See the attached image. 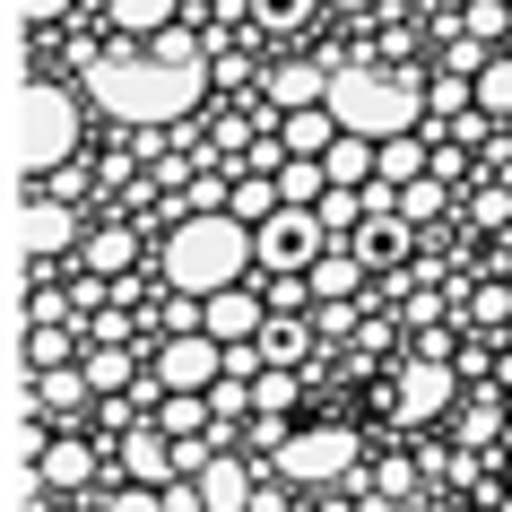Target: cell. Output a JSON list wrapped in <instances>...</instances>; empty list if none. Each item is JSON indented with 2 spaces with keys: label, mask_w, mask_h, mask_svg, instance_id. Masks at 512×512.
<instances>
[{
  "label": "cell",
  "mask_w": 512,
  "mask_h": 512,
  "mask_svg": "<svg viewBox=\"0 0 512 512\" xmlns=\"http://www.w3.org/2000/svg\"><path fill=\"white\" fill-rule=\"evenodd\" d=\"M200 35L191 27H157L148 35V53H96L87 61V96L113 113V122H139V131H157V122H183L200 105Z\"/></svg>",
  "instance_id": "6da1fadb"
},
{
  "label": "cell",
  "mask_w": 512,
  "mask_h": 512,
  "mask_svg": "<svg viewBox=\"0 0 512 512\" xmlns=\"http://www.w3.org/2000/svg\"><path fill=\"white\" fill-rule=\"evenodd\" d=\"M165 287L174 296H217V287H235L252 270V226L235 209H191L165 226Z\"/></svg>",
  "instance_id": "7a4b0ae2"
},
{
  "label": "cell",
  "mask_w": 512,
  "mask_h": 512,
  "mask_svg": "<svg viewBox=\"0 0 512 512\" xmlns=\"http://www.w3.org/2000/svg\"><path fill=\"white\" fill-rule=\"evenodd\" d=\"M330 113H339V131H356V139H400V131H417L426 96H417V79H400V70H330Z\"/></svg>",
  "instance_id": "3957f363"
},
{
  "label": "cell",
  "mask_w": 512,
  "mask_h": 512,
  "mask_svg": "<svg viewBox=\"0 0 512 512\" xmlns=\"http://www.w3.org/2000/svg\"><path fill=\"white\" fill-rule=\"evenodd\" d=\"M70 148H79V96L61 79H35L27 87V122H18V174L44 183L53 165H70Z\"/></svg>",
  "instance_id": "277c9868"
},
{
  "label": "cell",
  "mask_w": 512,
  "mask_h": 512,
  "mask_svg": "<svg viewBox=\"0 0 512 512\" xmlns=\"http://www.w3.org/2000/svg\"><path fill=\"white\" fill-rule=\"evenodd\" d=\"M356 460H365V434L356 426H304L270 452V469L287 486H330V478H356Z\"/></svg>",
  "instance_id": "5b68a950"
},
{
  "label": "cell",
  "mask_w": 512,
  "mask_h": 512,
  "mask_svg": "<svg viewBox=\"0 0 512 512\" xmlns=\"http://www.w3.org/2000/svg\"><path fill=\"white\" fill-rule=\"evenodd\" d=\"M330 252V226H322V209H296V200H278L270 217H261V226H252V261H261V270H313V261H322Z\"/></svg>",
  "instance_id": "8992f818"
},
{
  "label": "cell",
  "mask_w": 512,
  "mask_h": 512,
  "mask_svg": "<svg viewBox=\"0 0 512 512\" xmlns=\"http://www.w3.org/2000/svg\"><path fill=\"white\" fill-rule=\"evenodd\" d=\"M452 400H460V365H452V356H426V348L408 356L400 382H391V408H400L408 426H434Z\"/></svg>",
  "instance_id": "52a82bcc"
},
{
  "label": "cell",
  "mask_w": 512,
  "mask_h": 512,
  "mask_svg": "<svg viewBox=\"0 0 512 512\" xmlns=\"http://www.w3.org/2000/svg\"><path fill=\"white\" fill-rule=\"evenodd\" d=\"M261 322H270V296H252V287H217V296H200V330H209L217 348H252L261 339Z\"/></svg>",
  "instance_id": "ba28073f"
},
{
  "label": "cell",
  "mask_w": 512,
  "mask_h": 512,
  "mask_svg": "<svg viewBox=\"0 0 512 512\" xmlns=\"http://www.w3.org/2000/svg\"><path fill=\"white\" fill-rule=\"evenodd\" d=\"M217 374H226V348H217L209 330H191V339H165V348H157V382H165V391H209Z\"/></svg>",
  "instance_id": "9c48e42d"
},
{
  "label": "cell",
  "mask_w": 512,
  "mask_h": 512,
  "mask_svg": "<svg viewBox=\"0 0 512 512\" xmlns=\"http://www.w3.org/2000/svg\"><path fill=\"white\" fill-rule=\"evenodd\" d=\"M27 408L44 417V426H79L87 408H96V382H87V365H53V374L27 382Z\"/></svg>",
  "instance_id": "30bf717a"
},
{
  "label": "cell",
  "mask_w": 512,
  "mask_h": 512,
  "mask_svg": "<svg viewBox=\"0 0 512 512\" xmlns=\"http://www.w3.org/2000/svg\"><path fill=\"white\" fill-rule=\"evenodd\" d=\"M27 261H61V252H79L87 243V226L70 217V200H44V191H27Z\"/></svg>",
  "instance_id": "8fae6325"
},
{
  "label": "cell",
  "mask_w": 512,
  "mask_h": 512,
  "mask_svg": "<svg viewBox=\"0 0 512 512\" xmlns=\"http://www.w3.org/2000/svg\"><path fill=\"white\" fill-rule=\"evenodd\" d=\"M87 469H96V443H87L79 426H53V443L35 452V486H44V495H79Z\"/></svg>",
  "instance_id": "7c38bea8"
},
{
  "label": "cell",
  "mask_w": 512,
  "mask_h": 512,
  "mask_svg": "<svg viewBox=\"0 0 512 512\" xmlns=\"http://www.w3.org/2000/svg\"><path fill=\"white\" fill-rule=\"evenodd\" d=\"M122 486H174L183 469H174V434L165 426H122Z\"/></svg>",
  "instance_id": "4fadbf2b"
},
{
  "label": "cell",
  "mask_w": 512,
  "mask_h": 512,
  "mask_svg": "<svg viewBox=\"0 0 512 512\" xmlns=\"http://www.w3.org/2000/svg\"><path fill=\"white\" fill-rule=\"evenodd\" d=\"M408 235H417V226H408L400 209H374V217L348 235V252L365 261V270H391V261H408Z\"/></svg>",
  "instance_id": "5bb4252c"
},
{
  "label": "cell",
  "mask_w": 512,
  "mask_h": 512,
  "mask_svg": "<svg viewBox=\"0 0 512 512\" xmlns=\"http://www.w3.org/2000/svg\"><path fill=\"white\" fill-rule=\"evenodd\" d=\"M79 270H87V278H131V270H139V235H131V226H87Z\"/></svg>",
  "instance_id": "9a60e30c"
},
{
  "label": "cell",
  "mask_w": 512,
  "mask_h": 512,
  "mask_svg": "<svg viewBox=\"0 0 512 512\" xmlns=\"http://www.w3.org/2000/svg\"><path fill=\"white\" fill-rule=\"evenodd\" d=\"M252 495H261V486H252L243 452H217L209 469H200V504H209V512H252Z\"/></svg>",
  "instance_id": "2e32d148"
},
{
  "label": "cell",
  "mask_w": 512,
  "mask_h": 512,
  "mask_svg": "<svg viewBox=\"0 0 512 512\" xmlns=\"http://www.w3.org/2000/svg\"><path fill=\"white\" fill-rule=\"evenodd\" d=\"M304 278H313V304H356V287H365V261H356L348 243H330V252H322Z\"/></svg>",
  "instance_id": "e0dca14e"
},
{
  "label": "cell",
  "mask_w": 512,
  "mask_h": 512,
  "mask_svg": "<svg viewBox=\"0 0 512 512\" xmlns=\"http://www.w3.org/2000/svg\"><path fill=\"white\" fill-rule=\"evenodd\" d=\"M53 365H79V339H70V322H27V356H18V382L53 374Z\"/></svg>",
  "instance_id": "ac0fdd59"
},
{
  "label": "cell",
  "mask_w": 512,
  "mask_h": 512,
  "mask_svg": "<svg viewBox=\"0 0 512 512\" xmlns=\"http://www.w3.org/2000/svg\"><path fill=\"white\" fill-rule=\"evenodd\" d=\"M304 105H330V70H313V61L270 70V113H304Z\"/></svg>",
  "instance_id": "d6986e66"
},
{
  "label": "cell",
  "mask_w": 512,
  "mask_h": 512,
  "mask_svg": "<svg viewBox=\"0 0 512 512\" xmlns=\"http://www.w3.org/2000/svg\"><path fill=\"white\" fill-rule=\"evenodd\" d=\"M278 139H287V157H322L330 139H339V113H330V105H304V113H278Z\"/></svg>",
  "instance_id": "ffe728a7"
},
{
  "label": "cell",
  "mask_w": 512,
  "mask_h": 512,
  "mask_svg": "<svg viewBox=\"0 0 512 512\" xmlns=\"http://www.w3.org/2000/svg\"><path fill=\"white\" fill-rule=\"evenodd\" d=\"M417 174H434V157L417 148V131H400V139H374V183H417Z\"/></svg>",
  "instance_id": "44dd1931"
},
{
  "label": "cell",
  "mask_w": 512,
  "mask_h": 512,
  "mask_svg": "<svg viewBox=\"0 0 512 512\" xmlns=\"http://www.w3.org/2000/svg\"><path fill=\"white\" fill-rule=\"evenodd\" d=\"M252 348H261V365H296V356L313 348V322H304V313H270Z\"/></svg>",
  "instance_id": "7402d4cb"
},
{
  "label": "cell",
  "mask_w": 512,
  "mask_h": 512,
  "mask_svg": "<svg viewBox=\"0 0 512 512\" xmlns=\"http://www.w3.org/2000/svg\"><path fill=\"white\" fill-rule=\"evenodd\" d=\"M322 165H330V183H348V191H365L374 183V139H356V131H339L322 148Z\"/></svg>",
  "instance_id": "603a6c76"
},
{
  "label": "cell",
  "mask_w": 512,
  "mask_h": 512,
  "mask_svg": "<svg viewBox=\"0 0 512 512\" xmlns=\"http://www.w3.org/2000/svg\"><path fill=\"white\" fill-rule=\"evenodd\" d=\"M79 365H87V382H96V400H122V391L139 382V356L131 348H87Z\"/></svg>",
  "instance_id": "cb8c5ba5"
},
{
  "label": "cell",
  "mask_w": 512,
  "mask_h": 512,
  "mask_svg": "<svg viewBox=\"0 0 512 512\" xmlns=\"http://www.w3.org/2000/svg\"><path fill=\"white\" fill-rule=\"evenodd\" d=\"M330 191V165L322 157H278V200H296V209H313Z\"/></svg>",
  "instance_id": "d4e9b609"
},
{
  "label": "cell",
  "mask_w": 512,
  "mask_h": 512,
  "mask_svg": "<svg viewBox=\"0 0 512 512\" xmlns=\"http://www.w3.org/2000/svg\"><path fill=\"white\" fill-rule=\"evenodd\" d=\"M226 209H235L243 226H261V217L278 209V174H235V191H226Z\"/></svg>",
  "instance_id": "484cf974"
},
{
  "label": "cell",
  "mask_w": 512,
  "mask_h": 512,
  "mask_svg": "<svg viewBox=\"0 0 512 512\" xmlns=\"http://www.w3.org/2000/svg\"><path fill=\"white\" fill-rule=\"evenodd\" d=\"M113 27H122V35H139V44H148V35H157V27H174V0H113Z\"/></svg>",
  "instance_id": "4316f807"
},
{
  "label": "cell",
  "mask_w": 512,
  "mask_h": 512,
  "mask_svg": "<svg viewBox=\"0 0 512 512\" xmlns=\"http://www.w3.org/2000/svg\"><path fill=\"white\" fill-rule=\"evenodd\" d=\"M478 113H512V53L478 61Z\"/></svg>",
  "instance_id": "83f0119b"
},
{
  "label": "cell",
  "mask_w": 512,
  "mask_h": 512,
  "mask_svg": "<svg viewBox=\"0 0 512 512\" xmlns=\"http://www.w3.org/2000/svg\"><path fill=\"white\" fill-rule=\"evenodd\" d=\"M400 217H408V226L443 217V174H417V183H400Z\"/></svg>",
  "instance_id": "f1b7e54d"
},
{
  "label": "cell",
  "mask_w": 512,
  "mask_h": 512,
  "mask_svg": "<svg viewBox=\"0 0 512 512\" xmlns=\"http://www.w3.org/2000/svg\"><path fill=\"white\" fill-rule=\"evenodd\" d=\"M270 313H313V278H304V270H278L270 278Z\"/></svg>",
  "instance_id": "f546056e"
},
{
  "label": "cell",
  "mask_w": 512,
  "mask_h": 512,
  "mask_svg": "<svg viewBox=\"0 0 512 512\" xmlns=\"http://www.w3.org/2000/svg\"><path fill=\"white\" fill-rule=\"evenodd\" d=\"M165 339H191V330H200V296H165Z\"/></svg>",
  "instance_id": "4dcf8cb0"
},
{
  "label": "cell",
  "mask_w": 512,
  "mask_h": 512,
  "mask_svg": "<svg viewBox=\"0 0 512 512\" xmlns=\"http://www.w3.org/2000/svg\"><path fill=\"white\" fill-rule=\"evenodd\" d=\"M478 226H495V235H512V183L478 191Z\"/></svg>",
  "instance_id": "1f68e13d"
},
{
  "label": "cell",
  "mask_w": 512,
  "mask_h": 512,
  "mask_svg": "<svg viewBox=\"0 0 512 512\" xmlns=\"http://www.w3.org/2000/svg\"><path fill=\"white\" fill-rule=\"evenodd\" d=\"M105 512H165L157 486H122V495H105Z\"/></svg>",
  "instance_id": "d6a6232c"
},
{
  "label": "cell",
  "mask_w": 512,
  "mask_h": 512,
  "mask_svg": "<svg viewBox=\"0 0 512 512\" xmlns=\"http://www.w3.org/2000/svg\"><path fill=\"white\" fill-rule=\"evenodd\" d=\"M157 495H165V512H209L200 504V478H174V486H157Z\"/></svg>",
  "instance_id": "836d02e7"
},
{
  "label": "cell",
  "mask_w": 512,
  "mask_h": 512,
  "mask_svg": "<svg viewBox=\"0 0 512 512\" xmlns=\"http://www.w3.org/2000/svg\"><path fill=\"white\" fill-rule=\"evenodd\" d=\"M348 322H356V304H322V313H313V330H322V339H348Z\"/></svg>",
  "instance_id": "e575fe53"
},
{
  "label": "cell",
  "mask_w": 512,
  "mask_h": 512,
  "mask_svg": "<svg viewBox=\"0 0 512 512\" xmlns=\"http://www.w3.org/2000/svg\"><path fill=\"white\" fill-rule=\"evenodd\" d=\"M18 18L27 27H53V18H70V0H18Z\"/></svg>",
  "instance_id": "d590c367"
},
{
  "label": "cell",
  "mask_w": 512,
  "mask_h": 512,
  "mask_svg": "<svg viewBox=\"0 0 512 512\" xmlns=\"http://www.w3.org/2000/svg\"><path fill=\"white\" fill-rule=\"evenodd\" d=\"M27 512H61V495H44V486H27Z\"/></svg>",
  "instance_id": "8d00e7d4"
},
{
  "label": "cell",
  "mask_w": 512,
  "mask_h": 512,
  "mask_svg": "<svg viewBox=\"0 0 512 512\" xmlns=\"http://www.w3.org/2000/svg\"><path fill=\"white\" fill-rule=\"evenodd\" d=\"M339 9H374V0H339Z\"/></svg>",
  "instance_id": "74e56055"
},
{
  "label": "cell",
  "mask_w": 512,
  "mask_h": 512,
  "mask_svg": "<svg viewBox=\"0 0 512 512\" xmlns=\"http://www.w3.org/2000/svg\"><path fill=\"white\" fill-rule=\"evenodd\" d=\"M504 174H512V165H504Z\"/></svg>",
  "instance_id": "f35d334b"
}]
</instances>
